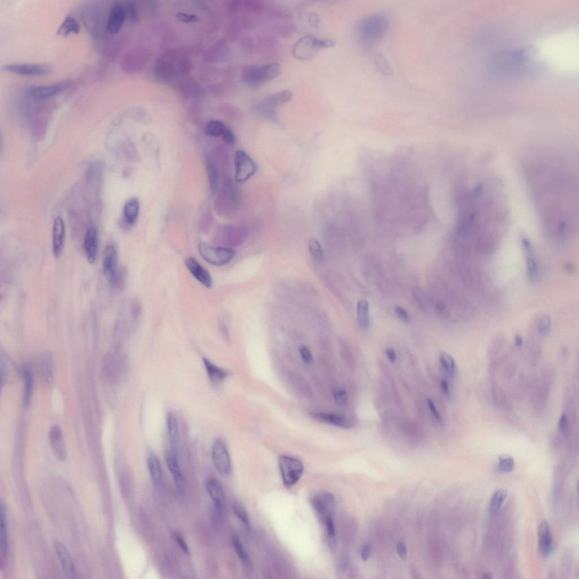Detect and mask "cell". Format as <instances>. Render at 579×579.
Listing matches in <instances>:
<instances>
[{
  "label": "cell",
  "mask_w": 579,
  "mask_h": 579,
  "mask_svg": "<svg viewBox=\"0 0 579 579\" xmlns=\"http://www.w3.org/2000/svg\"><path fill=\"white\" fill-rule=\"evenodd\" d=\"M528 166V180L540 218L555 222L560 234L577 216L574 173L564 161L537 159Z\"/></svg>",
  "instance_id": "1"
},
{
  "label": "cell",
  "mask_w": 579,
  "mask_h": 579,
  "mask_svg": "<svg viewBox=\"0 0 579 579\" xmlns=\"http://www.w3.org/2000/svg\"><path fill=\"white\" fill-rule=\"evenodd\" d=\"M388 28V22L385 16L377 14L360 20L356 26L355 34L362 46L370 48L382 39Z\"/></svg>",
  "instance_id": "2"
},
{
  "label": "cell",
  "mask_w": 579,
  "mask_h": 579,
  "mask_svg": "<svg viewBox=\"0 0 579 579\" xmlns=\"http://www.w3.org/2000/svg\"><path fill=\"white\" fill-rule=\"evenodd\" d=\"M280 73V66L276 63L251 66L243 70L242 78L247 85L256 89L278 77Z\"/></svg>",
  "instance_id": "3"
},
{
  "label": "cell",
  "mask_w": 579,
  "mask_h": 579,
  "mask_svg": "<svg viewBox=\"0 0 579 579\" xmlns=\"http://www.w3.org/2000/svg\"><path fill=\"white\" fill-rule=\"evenodd\" d=\"M293 94L288 90L278 92L259 101L254 105L256 112L272 121L277 120V110L281 105L291 100Z\"/></svg>",
  "instance_id": "4"
},
{
  "label": "cell",
  "mask_w": 579,
  "mask_h": 579,
  "mask_svg": "<svg viewBox=\"0 0 579 579\" xmlns=\"http://www.w3.org/2000/svg\"><path fill=\"white\" fill-rule=\"evenodd\" d=\"M279 465L284 484L288 487L295 485L304 471V464L300 460L288 456L280 457Z\"/></svg>",
  "instance_id": "5"
},
{
  "label": "cell",
  "mask_w": 579,
  "mask_h": 579,
  "mask_svg": "<svg viewBox=\"0 0 579 579\" xmlns=\"http://www.w3.org/2000/svg\"><path fill=\"white\" fill-rule=\"evenodd\" d=\"M198 248L203 259L216 266H223L229 263L235 255L233 249L228 247H215L200 243Z\"/></svg>",
  "instance_id": "6"
},
{
  "label": "cell",
  "mask_w": 579,
  "mask_h": 579,
  "mask_svg": "<svg viewBox=\"0 0 579 579\" xmlns=\"http://www.w3.org/2000/svg\"><path fill=\"white\" fill-rule=\"evenodd\" d=\"M235 179L238 183L250 180L256 174L258 167L255 162L245 151L238 150L235 155Z\"/></svg>",
  "instance_id": "7"
},
{
  "label": "cell",
  "mask_w": 579,
  "mask_h": 579,
  "mask_svg": "<svg viewBox=\"0 0 579 579\" xmlns=\"http://www.w3.org/2000/svg\"><path fill=\"white\" fill-rule=\"evenodd\" d=\"M321 47V39L312 35L302 37L293 47V55L299 60H307L316 55Z\"/></svg>",
  "instance_id": "8"
},
{
  "label": "cell",
  "mask_w": 579,
  "mask_h": 579,
  "mask_svg": "<svg viewBox=\"0 0 579 579\" xmlns=\"http://www.w3.org/2000/svg\"><path fill=\"white\" fill-rule=\"evenodd\" d=\"M212 457L213 464L218 472L222 475H228L231 470V463L228 448L220 439L213 445Z\"/></svg>",
  "instance_id": "9"
},
{
  "label": "cell",
  "mask_w": 579,
  "mask_h": 579,
  "mask_svg": "<svg viewBox=\"0 0 579 579\" xmlns=\"http://www.w3.org/2000/svg\"><path fill=\"white\" fill-rule=\"evenodd\" d=\"M69 84V80H63L51 85L32 86L29 89L28 93L36 100H47L61 93Z\"/></svg>",
  "instance_id": "10"
},
{
  "label": "cell",
  "mask_w": 579,
  "mask_h": 579,
  "mask_svg": "<svg viewBox=\"0 0 579 579\" xmlns=\"http://www.w3.org/2000/svg\"><path fill=\"white\" fill-rule=\"evenodd\" d=\"M5 71L28 77H39L51 72V67L47 65L10 64L3 67Z\"/></svg>",
  "instance_id": "11"
},
{
  "label": "cell",
  "mask_w": 579,
  "mask_h": 579,
  "mask_svg": "<svg viewBox=\"0 0 579 579\" xmlns=\"http://www.w3.org/2000/svg\"><path fill=\"white\" fill-rule=\"evenodd\" d=\"M118 258L116 249L114 246L108 245L104 251L102 270L108 283L114 285L118 281Z\"/></svg>",
  "instance_id": "12"
},
{
  "label": "cell",
  "mask_w": 579,
  "mask_h": 579,
  "mask_svg": "<svg viewBox=\"0 0 579 579\" xmlns=\"http://www.w3.org/2000/svg\"><path fill=\"white\" fill-rule=\"evenodd\" d=\"M312 505L320 520L323 522L329 516H333L334 506V496L326 492L313 498Z\"/></svg>",
  "instance_id": "13"
},
{
  "label": "cell",
  "mask_w": 579,
  "mask_h": 579,
  "mask_svg": "<svg viewBox=\"0 0 579 579\" xmlns=\"http://www.w3.org/2000/svg\"><path fill=\"white\" fill-rule=\"evenodd\" d=\"M66 229L64 221L61 216H57L54 220L52 232V250L54 256L58 259L62 255Z\"/></svg>",
  "instance_id": "14"
},
{
  "label": "cell",
  "mask_w": 579,
  "mask_h": 579,
  "mask_svg": "<svg viewBox=\"0 0 579 579\" xmlns=\"http://www.w3.org/2000/svg\"><path fill=\"white\" fill-rule=\"evenodd\" d=\"M126 17L125 7L120 3L113 5L106 20V30L111 34H116L120 31Z\"/></svg>",
  "instance_id": "15"
},
{
  "label": "cell",
  "mask_w": 579,
  "mask_h": 579,
  "mask_svg": "<svg viewBox=\"0 0 579 579\" xmlns=\"http://www.w3.org/2000/svg\"><path fill=\"white\" fill-rule=\"evenodd\" d=\"M99 232L95 226H92L87 231L84 240V252L88 262L94 264L98 255Z\"/></svg>",
  "instance_id": "16"
},
{
  "label": "cell",
  "mask_w": 579,
  "mask_h": 579,
  "mask_svg": "<svg viewBox=\"0 0 579 579\" xmlns=\"http://www.w3.org/2000/svg\"><path fill=\"white\" fill-rule=\"evenodd\" d=\"M49 439L54 456L58 461H65L67 457V452L60 427L58 425L51 427L49 432Z\"/></svg>",
  "instance_id": "17"
},
{
  "label": "cell",
  "mask_w": 579,
  "mask_h": 579,
  "mask_svg": "<svg viewBox=\"0 0 579 579\" xmlns=\"http://www.w3.org/2000/svg\"><path fill=\"white\" fill-rule=\"evenodd\" d=\"M165 459L167 467L173 475L177 489L181 494H183L186 488L185 481L178 461L176 453L173 451L167 452L165 455Z\"/></svg>",
  "instance_id": "18"
},
{
  "label": "cell",
  "mask_w": 579,
  "mask_h": 579,
  "mask_svg": "<svg viewBox=\"0 0 579 579\" xmlns=\"http://www.w3.org/2000/svg\"><path fill=\"white\" fill-rule=\"evenodd\" d=\"M55 549L59 562L61 563L63 574L67 578L78 577V572L74 562L65 546L59 542L56 543Z\"/></svg>",
  "instance_id": "19"
},
{
  "label": "cell",
  "mask_w": 579,
  "mask_h": 579,
  "mask_svg": "<svg viewBox=\"0 0 579 579\" xmlns=\"http://www.w3.org/2000/svg\"><path fill=\"white\" fill-rule=\"evenodd\" d=\"M538 539L540 551L545 556H549L553 549V539L548 523L544 520L538 528Z\"/></svg>",
  "instance_id": "20"
},
{
  "label": "cell",
  "mask_w": 579,
  "mask_h": 579,
  "mask_svg": "<svg viewBox=\"0 0 579 579\" xmlns=\"http://www.w3.org/2000/svg\"><path fill=\"white\" fill-rule=\"evenodd\" d=\"M185 264L189 271L199 283L208 288L212 286V279L210 274L196 259H187Z\"/></svg>",
  "instance_id": "21"
},
{
  "label": "cell",
  "mask_w": 579,
  "mask_h": 579,
  "mask_svg": "<svg viewBox=\"0 0 579 579\" xmlns=\"http://www.w3.org/2000/svg\"><path fill=\"white\" fill-rule=\"evenodd\" d=\"M310 415L314 419L340 428L350 429L352 427L351 422L341 415L320 412H312Z\"/></svg>",
  "instance_id": "22"
},
{
  "label": "cell",
  "mask_w": 579,
  "mask_h": 579,
  "mask_svg": "<svg viewBox=\"0 0 579 579\" xmlns=\"http://www.w3.org/2000/svg\"><path fill=\"white\" fill-rule=\"evenodd\" d=\"M205 486L217 509L219 511L223 510L225 503V496L223 489L218 480L215 478H209L207 480Z\"/></svg>",
  "instance_id": "23"
},
{
  "label": "cell",
  "mask_w": 579,
  "mask_h": 579,
  "mask_svg": "<svg viewBox=\"0 0 579 579\" xmlns=\"http://www.w3.org/2000/svg\"><path fill=\"white\" fill-rule=\"evenodd\" d=\"M7 525L6 508H5L3 503L1 502V504H0V540H1L2 554L4 558H6L8 553Z\"/></svg>",
  "instance_id": "24"
},
{
  "label": "cell",
  "mask_w": 579,
  "mask_h": 579,
  "mask_svg": "<svg viewBox=\"0 0 579 579\" xmlns=\"http://www.w3.org/2000/svg\"><path fill=\"white\" fill-rule=\"evenodd\" d=\"M203 360L209 380L215 385L223 382L228 376V372L216 366L207 358H203Z\"/></svg>",
  "instance_id": "25"
},
{
  "label": "cell",
  "mask_w": 579,
  "mask_h": 579,
  "mask_svg": "<svg viewBox=\"0 0 579 579\" xmlns=\"http://www.w3.org/2000/svg\"><path fill=\"white\" fill-rule=\"evenodd\" d=\"M139 210V202L136 198L128 200L124 205L123 219L128 225H132L135 223L138 218Z\"/></svg>",
  "instance_id": "26"
},
{
  "label": "cell",
  "mask_w": 579,
  "mask_h": 579,
  "mask_svg": "<svg viewBox=\"0 0 579 579\" xmlns=\"http://www.w3.org/2000/svg\"><path fill=\"white\" fill-rule=\"evenodd\" d=\"M357 315L359 327L362 330L369 329L370 326L369 304L366 299H360L357 304Z\"/></svg>",
  "instance_id": "27"
},
{
  "label": "cell",
  "mask_w": 579,
  "mask_h": 579,
  "mask_svg": "<svg viewBox=\"0 0 579 579\" xmlns=\"http://www.w3.org/2000/svg\"><path fill=\"white\" fill-rule=\"evenodd\" d=\"M80 25L77 20L71 16H68L64 19L63 23L57 31L59 36L66 37L71 34H78L80 32Z\"/></svg>",
  "instance_id": "28"
},
{
  "label": "cell",
  "mask_w": 579,
  "mask_h": 579,
  "mask_svg": "<svg viewBox=\"0 0 579 579\" xmlns=\"http://www.w3.org/2000/svg\"><path fill=\"white\" fill-rule=\"evenodd\" d=\"M167 430H168L170 445L173 451L176 450L179 443V431L177 421L175 416L173 413H169L167 416Z\"/></svg>",
  "instance_id": "29"
},
{
  "label": "cell",
  "mask_w": 579,
  "mask_h": 579,
  "mask_svg": "<svg viewBox=\"0 0 579 579\" xmlns=\"http://www.w3.org/2000/svg\"><path fill=\"white\" fill-rule=\"evenodd\" d=\"M206 168L210 191L213 194H215L218 190L219 181V170L217 165L216 164L212 158H208L207 159Z\"/></svg>",
  "instance_id": "30"
},
{
  "label": "cell",
  "mask_w": 579,
  "mask_h": 579,
  "mask_svg": "<svg viewBox=\"0 0 579 579\" xmlns=\"http://www.w3.org/2000/svg\"><path fill=\"white\" fill-rule=\"evenodd\" d=\"M147 464L151 478L155 483H160L162 478V469L159 459L155 453L149 454Z\"/></svg>",
  "instance_id": "31"
},
{
  "label": "cell",
  "mask_w": 579,
  "mask_h": 579,
  "mask_svg": "<svg viewBox=\"0 0 579 579\" xmlns=\"http://www.w3.org/2000/svg\"><path fill=\"white\" fill-rule=\"evenodd\" d=\"M441 364L447 374L452 377L456 376L457 372V365L453 357L445 352H441L439 356Z\"/></svg>",
  "instance_id": "32"
},
{
  "label": "cell",
  "mask_w": 579,
  "mask_h": 579,
  "mask_svg": "<svg viewBox=\"0 0 579 579\" xmlns=\"http://www.w3.org/2000/svg\"><path fill=\"white\" fill-rule=\"evenodd\" d=\"M232 544L235 553L243 562V564L248 568H251L252 564L250 556L247 553L241 541L237 537H234L232 539Z\"/></svg>",
  "instance_id": "33"
},
{
  "label": "cell",
  "mask_w": 579,
  "mask_h": 579,
  "mask_svg": "<svg viewBox=\"0 0 579 579\" xmlns=\"http://www.w3.org/2000/svg\"><path fill=\"white\" fill-rule=\"evenodd\" d=\"M508 492L505 489L497 490L492 497L490 504L489 511L492 513H496L499 511L501 506L507 499Z\"/></svg>",
  "instance_id": "34"
},
{
  "label": "cell",
  "mask_w": 579,
  "mask_h": 579,
  "mask_svg": "<svg viewBox=\"0 0 579 579\" xmlns=\"http://www.w3.org/2000/svg\"><path fill=\"white\" fill-rule=\"evenodd\" d=\"M226 127L223 122L219 120L209 121L205 127V133L210 137H221Z\"/></svg>",
  "instance_id": "35"
},
{
  "label": "cell",
  "mask_w": 579,
  "mask_h": 579,
  "mask_svg": "<svg viewBox=\"0 0 579 579\" xmlns=\"http://www.w3.org/2000/svg\"><path fill=\"white\" fill-rule=\"evenodd\" d=\"M25 390H24V404L25 406H28L30 404L33 389V379L29 370L25 369L24 371Z\"/></svg>",
  "instance_id": "36"
},
{
  "label": "cell",
  "mask_w": 579,
  "mask_h": 579,
  "mask_svg": "<svg viewBox=\"0 0 579 579\" xmlns=\"http://www.w3.org/2000/svg\"><path fill=\"white\" fill-rule=\"evenodd\" d=\"M308 248L312 258L318 262H323L324 260V253L322 246L315 238H312L308 243Z\"/></svg>",
  "instance_id": "37"
},
{
  "label": "cell",
  "mask_w": 579,
  "mask_h": 579,
  "mask_svg": "<svg viewBox=\"0 0 579 579\" xmlns=\"http://www.w3.org/2000/svg\"><path fill=\"white\" fill-rule=\"evenodd\" d=\"M526 256L527 268L528 277L530 280L533 281L537 278L538 274V265L534 256V253H525Z\"/></svg>",
  "instance_id": "38"
},
{
  "label": "cell",
  "mask_w": 579,
  "mask_h": 579,
  "mask_svg": "<svg viewBox=\"0 0 579 579\" xmlns=\"http://www.w3.org/2000/svg\"><path fill=\"white\" fill-rule=\"evenodd\" d=\"M515 467L513 459L508 455H502L499 457L498 469L502 474H508L512 471Z\"/></svg>",
  "instance_id": "39"
},
{
  "label": "cell",
  "mask_w": 579,
  "mask_h": 579,
  "mask_svg": "<svg viewBox=\"0 0 579 579\" xmlns=\"http://www.w3.org/2000/svg\"><path fill=\"white\" fill-rule=\"evenodd\" d=\"M233 511L237 517L241 522L244 525L246 529L248 532H250L251 531V524L250 523V519H249L248 514L245 510V508L239 505H235L233 506Z\"/></svg>",
  "instance_id": "40"
},
{
  "label": "cell",
  "mask_w": 579,
  "mask_h": 579,
  "mask_svg": "<svg viewBox=\"0 0 579 579\" xmlns=\"http://www.w3.org/2000/svg\"><path fill=\"white\" fill-rule=\"evenodd\" d=\"M333 396L334 401L339 406L344 407L348 404V394L344 388L340 387L334 388L333 391Z\"/></svg>",
  "instance_id": "41"
},
{
  "label": "cell",
  "mask_w": 579,
  "mask_h": 579,
  "mask_svg": "<svg viewBox=\"0 0 579 579\" xmlns=\"http://www.w3.org/2000/svg\"><path fill=\"white\" fill-rule=\"evenodd\" d=\"M375 62L377 68L380 72L385 75H391L393 73L392 69L388 62L387 59L383 55L379 54L375 57Z\"/></svg>",
  "instance_id": "42"
},
{
  "label": "cell",
  "mask_w": 579,
  "mask_h": 579,
  "mask_svg": "<svg viewBox=\"0 0 579 579\" xmlns=\"http://www.w3.org/2000/svg\"><path fill=\"white\" fill-rule=\"evenodd\" d=\"M43 375L48 382H51L53 377V363L50 356H46L41 363Z\"/></svg>",
  "instance_id": "43"
},
{
  "label": "cell",
  "mask_w": 579,
  "mask_h": 579,
  "mask_svg": "<svg viewBox=\"0 0 579 579\" xmlns=\"http://www.w3.org/2000/svg\"><path fill=\"white\" fill-rule=\"evenodd\" d=\"M538 331L541 335H548L551 328V320L548 316L541 317L537 324Z\"/></svg>",
  "instance_id": "44"
},
{
  "label": "cell",
  "mask_w": 579,
  "mask_h": 579,
  "mask_svg": "<svg viewBox=\"0 0 579 579\" xmlns=\"http://www.w3.org/2000/svg\"><path fill=\"white\" fill-rule=\"evenodd\" d=\"M322 523L326 528L329 540L331 542L334 543L335 540V531L333 516L328 517Z\"/></svg>",
  "instance_id": "45"
},
{
  "label": "cell",
  "mask_w": 579,
  "mask_h": 579,
  "mask_svg": "<svg viewBox=\"0 0 579 579\" xmlns=\"http://www.w3.org/2000/svg\"><path fill=\"white\" fill-rule=\"evenodd\" d=\"M126 16L132 23H137L139 19L138 10L135 3L128 2L125 7Z\"/></svg>",
  "instance_id": "46"
},
{
  "label": "cell",
  "mask_w": 579,
  "mask_h": 579,
  "mask_svg": "<svg viewBox=\"0 0 579 579\" xmlns=\"http://www.w3.org/2000/svg\"><path fill=\"white\" fill-rule=\"evenodd\" d=\"M299 353L301 358L307 364H311L313 361V356L309 348L305 345L301 346L299 348Z\"/></svg>",
  "instance_id": "47"
},
{
  "label": "cell",
  "mask_w": 579,
  "mask_h": 579,
  "mask_svg": "<svg viewBox=\"0 0 579 579\" xmlns=\"http://www.w3.org/2000/svg\"><path fill=\"white\" fill-rule=\"evenodd\" d=\"M172 535L173 538L174 539L177 544L180 546V548L184 552V553L186 554H188L189 553H190V551H189V549L185 540H184L182 535L179 533L177 532H173Z\"/></svg>",
  "instance_id": "48"
},
{
  "label": "cell",
  "mask_w": 579,
  "mask_h": 579,
  "mask_svg": "<svg viewBox=\"0 0 579 579\" xmlns=\"http://www.w3.org/2000/svg\"><path fill=\"white\" fill-rule=\"evenodd\" d=\"M222 138L224 142L230 146L234 145L235 143V136L233 132L231 129L227 128L225 129Z\"/></svg>",
  "instance_id": "49"
},
{
  "label": "cell",
  "mask_w": 579,
  "mask_h": 579,
  "mask_svg": "<svg viewBox=\"0 0 579 579\" xmlns=\"http://www.w3.org/2000/svg\"><path fill=\"white\" fill-rule=\"evenodd\" d=\"M427 404L431 411V414L434 416L435 418L440 423L442 422L441 416L439 411L437 410L436 405L433 400L430 398L427 399Z\"/></svg>",
  "instance_id": "50"
},
{
  "label": "cell",
  "mask_w": 579,
  "mask_h": 579,
  "mask_svg": "<svg viewBox=\"0 0 579 579\" xmlns=\"http://www.w3.org/2000/svg\"><path fill=\"white\" fill-rule=\"evenodd\" d=\"M177 17L181 21L184 22V23H195V22H197L198 20V17H196V15L181 12L178 13L177 14Z\"/></svg>",
  "instance_id": "51"
},
{
  "label": "cell",
  "mask_w": 579,
  "mask_h": 579,
  "mask_svg": "<svg viewBox=\"0 0 579 579\" xmlns=\"http://www.w3.org/2000/svg\"><path fill=\"white\" fill-rule=\"evenodd\" d=\"M395 312L397 316L404 323H409L410 318L408 313L403 308L400 306L395 307Z\"/></svg>",
  "instance_id": "52"
},
{
  "label": "cell",
  "mask_w": 579,
  "mask_h": 579,
  "mask_svg": "<svg viewBox=\"0 0 579 579\" xmlns=\"http://www.w3.org/2000/svg\"><path fill=\"white\" fill-rule=\"evenodd\" d=\"M397 550V553L400 558H401L404 561H406L408 560V549L406 546H405V545L403 542H402V541H400V542H399V543L398 544Z\"/></svg>",
  "instance_id": "53"
},
{
  "label": "cell",
  "mask_w": 579,
  "mask_h": 579,
  "mask_svg": "<svg viewBox=\"0 0 579 579\" xmlns=\"http://www.w3.org/2000/svg\"><path fill=\"white\" fill-rule=\"evenodd\" d=\"M371 547L369 544H366L362 546L360 550V556L362 561L367 562L371 555Z\"/></svg>",
  "instance_id": "54"
},
{
  "label": "cell",
  "mask_w": 579,
  "mask_h": 579,
  "mask_svg": "<svg viewBox=\"0 0 579 579\" xmlns=\"http://www.w3.org/2000/svg\"><path fill=\"white\" fill-rule=\"evenodd\" d=\"M559 429L562 434H566L568 428V418L566 414H563L560 419Z\"/></svg>",
  "instance_id": "55"
},
{
  "label": "cell",
  "mask_w": 579,
  "mask_h": 579,
  "mask_svg": "<svg viewBox=\"0 0 579 579\" xmlns=\"http://www.w3.org/2000/svg\"><path fill=\"white\" fill-rule=\"evenodd\" d=\"M440 387L442 392L445 397L449 398L451 396V391L449 388V385L447 381L445 380H442L440 382Z\"/></svg>",
  "instance_id": "56"
},
{
  "label": "cell",
  "mask_w": 579,
  "mask_h": 579,
  "mask_svg": "<svg viewBox=\"0 0 579 579\" xmlns=\"http://www.w3.org/2000/svg\"><path fill=\"white\" fill-rule=\"evenodd\" d=\"M385 353H386L387 358H388V360L390 362H392V363H394V362H396V359H397V355H396V352H395V351L393 349H392V348H387V349H386Z\"/></svg>",
  "instance_id": "57"
},
{
  "label": "cell",
  "mask_w": 579,
  "mask_h": 579,
  "mask_svg": "<svg viewBox=\"0 0 579 579\" xmlns=\"http://www.w3.org/2000/svg\"><path fill=\"white\" fill-rule=\"evenodd\" d=\"M514 342H515V345L517 347H521L523 344V339L521 335H517L515 337V339H514Z\"/></svg>",
  "instance_id": "58"
},
{
  "label": "cell",
  "mask_w": 579,
  "mask_h": 579,
  "mask_svg": "<svg viewBox=\"0 0 579 579\" xmlns=\"http://www.w3.org/2000/svg\"><path fill=\"white\" fill-rule=\"evenodd\" d=\"M492 577H492L491 573L489 572H485L482 577L483 578L487 579L491 578Z\"/></svg>",
  "instance_id": "59"
}]
</instances>
